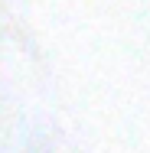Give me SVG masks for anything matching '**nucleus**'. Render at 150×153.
Returning a JSON list of instances; mask_svg holds the SVG:
<instances>
[]
</instances>
